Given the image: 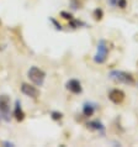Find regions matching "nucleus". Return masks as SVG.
I'll return each mask as SVG.
<instances>
[{
  "label": "nucleus",
  "mask_w": 138,
  "mask_h": 147,
  "mask_svg": "<svg viewBox=\"0 0 138 147\" xmlns=\"http://www.w3.org/2000/svg\"><path fill=\"white\" fill-rule=\"evenodd\" d=\"M109 78L119 84H126V85H135L136 79L133 74L125 71H111L109 73Z\"/></svg>",
  "instance_id": "nucleus-1"
},
{
  "label": "nucleus",
  "mask_w": 138,
  "mask_h": 147,
  "mask_svg": "<svg viewBox=\"0 0 138 147\" xmlns=\"http://www.w3.org/2000/svg\"><path fill=\"white\" fill-rule=\"evenodd\" d=\"M27 77L36 87H42L44 84V80H46V72L41 68L36 67V66H32L30 69H28Z\"/></svg>",
  "instance_id": "nucleus-2"
},
{
  "label": "nucleus",
  "mask_w": 138,
  "mask_h": 147,
  "mask_svg": "<svg viewBox=\"0 0 138 147\" xmlns=\"http://www.w3.org/2000/svg\"><path fill=\"white\" fill-rule=\"evenodd\" d=\"M107 56H109V46H107V42L105 40H100L97 42V46H96V53L94 56V62L96 64H102L106 62L107 59Z\"/></svg>",
  "instance_id": "nucleus-3"
},
{
  "label": "nucleus",
  "mask_w": 138,
  "mask_h": 147,
  "mask_svg": "<svg viewBox=\"0 0 138 147\" xmlns=\"http://www.w3.org/2000/svg\"><path fill=\"white\" fill-rule=\"evenodd\" d=\"M10 110H11V100L10 96L6 95V94H3L0 95V114H1V117L5 122L10 121Z\"/></svg>",
  "instance_id": "nucleus-4"
},
{
  "label": "nucleus",
  "mask_w": 138,
  "mask_h": 147,
  "mask_svg": "<svg viewBox=\"0 0 138 147\" xmlns=\"http://www.w3.org/2000/svg\"><path fill=\"white\" fill-rule=\"evenodd\" d=\"M66 88H67V90H69L72 94H75V95H78V94H82L83 93L82 83H80V80L75 79V78L69 79L67 83H66Z\"/></svg>",
  "instance_id": "nucleus-5"
},
{
  "label": "nucleus",
  "mask_w": 138,
  "mask_h": 147,
  "mask_svg": "<svg viewBox=\"0 0 138 147\" xmlns=\"http://www.w3.org/2000/svg\"><path fill=\"white\" fill-rule=\"evenodd\" d=\"M125 98H126V94L123 90H121V89H112V90H110V93H109V99L116 105L122 104Z\"/></svg>",
  "instance_id": "nucleus-6"
},
{
  "label": "nucleus",
  "mask_w": 138,
  "mask_h": 147,
  "mask_svg": "<svg viewBox=\"0 0 138 147\" xmlns=\"http://www.w3.org/2000/svg\"><path fill=\"white\" fill-rule=\"evenodd\" d=\"M21 93L28 98H32V99H37L38 95H40L38 89L31 84H27V83L21 84Z\"/></svg>",
  "instance_id": "nucleus-7"
},
{
  "label": "nucleus",
  "mask_w": 138,
  "mask_h": 147,
  "mask_svg": "<svg viewBox=\"0 0 138 147\" xmlns=\"http://www.w3.org/2000/svg\"><path fill=\"white\" fill-rule=\"evenodd\" d=\"M97 109H99V105L94 101H85L83 104V115L85 117H90L96 113Z\"/></svg>",
  "instance_id": "nucleus-8"
},
{
  "label": "nucleus",
  "mask_w": 138,
  "mask_h": 147,
  "mask_svg": "<svg viewBox=\"0 0 138 147\" xmlns=\"http://www.w3.org/2000/svg\"><path fill=\"white\" fill-rule=\"evenodd\" d=\"M86 127L91 131H97L99 134L104 135L105 134V125L100 120H91L86 124Z\"/></svg>",
  "instance_id": "nucleus-9"
},
{
  "label": "nucleus",
  "mask_w": 138,
  "mask_h": 147,
  "mask_svg": "<svg viewBox=\"0 0 138 147\" xmlns=\"http://www.w3.org/2000/svg\"><path fill=\"white\" fill-rule=\"evenodd\" d=\"M14 116L15 119L17 121H22L23 119H25V113H23L22 110V107H21V101H20L19 99L15 101V107H14Z\"/></svg>",
  "instance_id": "nucleus-10"
},
{
  "label": "nucleus",
  "mask_w": 138,
  "mask_h": 147,
  "mask_svg": "<svg viewBox=\"0 0 138 147\" xmlns=\"http://www.w3.org/2000/svg\"><path fill=\"white\" fill-rule=\"evenodd\" d=\"M107 4L111 7H120V9H126L127 6V0H106Z\"/></svg>",
  "instance_id": "nucleus-11"
},
{
  "label": "nucleus",
  "mask_w": 138,
  "mask_h": 147,
  "mask_svg": "<svg viewBox=\"0 0 138 147\" xmlns=\"http://www.w3.org/2000/svg\"><path fill=\"white\" fill-rule=\"evenodd\" d=\"M88 25L85 24L82 20H78V19H72L69 21V27L72 28H79V27H86Z\"/></svg>",
  "instance_id": "nucleus-12"
},
{
  "label": "nucleus",
  "mask_w": 138,
  "mask_h": 147,
  "mask_svg": "<svg viewBox=\"0 0 138 147\" xmlns=\"http://www.w3.org/2000/svg\"><path fill=\"white\" fill-rule=\"evenodd\" d=\"M92 15H94V19L99 21V20L102 19V16H104V11H102V9L97 7V9H95V10H94V14H92Z\"/></svg>",
  "instance_id": "nucleus-13"
},
{
  "label": "nucleus",
  "mask_w": 138,
  "mask_h": 147,
  "mask_svg": "<svg viewBox=\"0 0 138 147\" xmlns=\"http://www.w3.org/2000/svg\"><path fill=\"white\" fill-rule=\"evenodd\" d=\"M69 6H70L73 10H78V9H80L82 4L79 3V0H70V1H69Z\"/></svg>",
  "instance_id": "nucleus-14"
},
{
  "label": "nucleus",
  "mask_w": 138,
  "mask_h": 147,
  "mask_svg": "<svg viewBox=\"0 0 138 147\" xmlns=\"http://www.w3.org/2000/svg\"><path fill=\"white\" fill-rule=\"evenodd\" d=\"M50 21H51V24L52 25L54 26V28L56 30H58V31H62L63 30V27H62V25H60V24L57 21V20L54 19V18H50Z\"/></svg>",
  "instance_id": "nucleus-15"
},
{
  "label": "nucleus",
  "mask_w": 138,
  "mask_h": 147,
  "mask_svg": "<svg viewBox=\"0 0 138 147\" xmlns=\"http://www.w3.org/2000/svg\"><path fill=\"white\" fill-rule=\"evenodd\" d=\"M51 117H52L53 120L58 121V120H60V119L63 117V114L59 113V111H52V113H51Z\"/></svg>",
  "instance_id": "nucleus-16"
},
{
  "label": "nucleus",
  "mask_w": 138,
  "mask_h": 147,
  "mask_svg": "<svg viewBox=\"0 0 138 147\" xmlns=\"http://www.w3.org/2000/svg\"><path fill=\"white\" fill-rule=\"evenodd\" d=\"M60 16H62L63 19H66V20H69V21H70L72 19H74V16H73L72 14L67 13V11H62V13H60Z\"/></svg>",
  "instance_id": "nucleus-17"
},
{
  "label": "nucleus",
  "mask_w": 138,
  "mask_h": 147,
  "mask_svg": "<svg viewBox=\"0 0 138 147\" xmlns=\"http://www.w3.org/2000/svg\"><path fill=\"white\" fill-rule=\"evenodd\" d=\"M3 145L4 146H14V144H13V142H10V141H4Z\"/></svg>",
  "instance_id": "nucleus-18"
},
{
  "label": "nucleus",
  "mask_w": 138,
  "mask_h": 147,
  "mask_svg": "<svg viewBox=\"0 0 138 147\" xmlns=\"http://www.w3.org/2000/svg\"><path fill=\"white\" fill-rule=\"evenodd\" d=\"M3 120V117H1V114H0V121H1Z\"/></svg>",
  "instance_id": "nucleus-19"
}]
</instances>
